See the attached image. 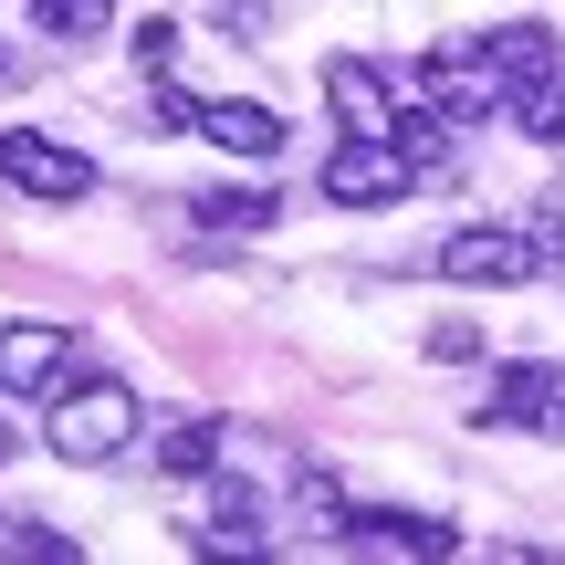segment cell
<instances>
[{"mask_svg": "<svg viewBox=\"0 0 565 565\" xmlns=\"http://www.w3.org/2000/svg\"><path fill=\"white\" fill-rule=\"evenodd\" d=\"M42 440H53V461H74V471L116 461V450L137 440V387L126 377H74L53 398V429H42Z\"/></svg>", "mask_w": 565, "mask_h": 565, "instance_id": "cell-1", "label": "cell"}, {"mask_svg": "<svg viewBox=\"0 0 565 565\" xmlns=\"http://www.w3.org/2000/svg\"><path fill=\"white\" fill-rule=\"evenodd\" d=\"M534 273H545V242L513 231V221H471V231L440 242V282H461V294H513Z\"/></svg>", "mask_w": 565, "mask_h": 565, "instance_id": "cell-2", "label": "cell"}, {"mask_svg": "<svg viewBox=\"0 0 565 565\" xmlns=\"http://www.w3.org/2000/svg\"><path fill=\"white\" fill-rule=\"evenodd\" d=\"M419 105L440 126H482L492 105H513V84H503V63H492V42H440V53L419 63Z\"/></svg>", "mask_w": 565, "mask_h": 565, "instance_id": "cell-3", "label": "cell"}, {"mask_svg": "<svg viewBox=\"0 0 565 565\" xmlns=\"http://www.w3.org/2000/svg\"><path fill=\"white\" fill-rule=\"evenodd\" d=\"M419 189V158H408V137H345L335 158H324V200L335 210H387Z\"/></svg>", "mask_w": 565, "mask_h": 565, "instance_id": "cell-4", "label": "cell"}, {"mask_svg": "<svg viewBox=\"0 0 565 565\" xmlns=\"http://www.w3.org/2000/svg\"><path fill=\"white\" fill-rule=\"evenodd\" d=\"M0 189H21V200H84L95 168L63 137H42V126H11V137H0Z\"/></svg>", "mask_w": 565, "mask_h": 565, "instance_id": "cell-5", "label": "cell"}, {"mask_svg": "<svg viewBox=\"0 0 565 565\" xmlns=\"http://www.w3.org/2000/svg\"><path fill=\"white\" fill-rule=\"evenodd\" d=\"M74 356L84 345L63 335V324H0V387H11V398H63V387H74Z\"/></svg>", "mask_w": 565, "mask_h": 565, "instance_id": "cell-6", "label": "cell"}, {"mask_svg": "<svg viewBox=\"0 0 565 565\" xmlns=\"http://www.w3.org/2000/svg\"><path fill=\"white\" fill-rule=\"evenodd\" d=\"M335 534H345L356 555H461V534H450V524H429V513H387V503L345 513Z\"/></svg>", "mask_w": 565, "mask_h": 565, "instance_id": "cell-7", "label": "cell"}, {"mask_svg": "<svg viewBox=\"0 0 565 565\" xmlns=\"http://www.w3.org/2000/svg\"><path fill=\"white\" fill-rule=\"evenodd\" d=\"M555 398H565V377L545 356H524L513 377H492V398H482V429H555Z\"/></svg>", "mask_w": 565, "mask_h": 565, "instance_id": "cell-8", "label": "cell"}, {"mask_svg": "<svg viewBox=\"0 0 565 565\" xmlns=\"http://www.w3.org/2000/svg\"><path fill=\"white\" fill-rule=\"evenodd\" d=\"M324 95H335L345 137H387V126H398V105H387V74H377L366 53H335V63H324Z\"/></svg>", "mask_w": 565, "mask_h": 565, "instance_id": "cell-9", "label": "cell"}, {"mask_svg": "<svg viewBox=\"0 0 565 565\" xmlns=\"http://www.w3.org/2000/svg\"><path fill=\"white\" fill-rule=\"evenodd\" d=\"M200 137L221 147V158H273V147H282V116H273V105H252V95H210L200 105Z\"/></svg>", "mask_w": 565, "mask_h": 565, "instance_id": "cell-10", "label": "cell"}, {"mask_svg": "<svg viewBox=\"0 0 565 565\" xmlns=\"http://www.w3.org/2000/svg\"><path fill=\"white\" fill-rule=\"evenodd\" d=\"M492 63H503V84L524 95V84H545V74H565V42H555V21H492Z\"/></svg>", "mask_w": 565, "mask_h": 565, "instance_id": "cell-11", "label": "cell"}, {"mask_svg": "<svg viewBox=\"0 0 565 565\" xmlns=\"http://www.w3.org/2000/svg\"><path fill=\"white\" fill-rule=\"evenodd\" d=\"M189 545H200V555H231V545H263V492H242V482H221V492H210V524L200 534H189Z\"/></svg>", "mask_w": 565, "mask_h": 565, "instance_id": "cell-12", "label": "cell"}, {"mask_svg": "<svg viewBox=\"0 0 565 565\" xmlns=\"http://www.w3.org/2000/svg\"><path fill=\"white\" fill-rule=\"evenodd\" d=\"M221 419H168L158 429V471H179V482H200V471H221Z\"/></svg>", "mask_w": 565, "mask_h": 565, "instance_id": "cell-13", "label": "cell"}, {"mask_svg": "<svg viewBox=\"0 0 565 565\" xmlns=\"http://www.w3.org/2000/svg\"><path fill=\"white\" fill-rule=\"evenodd\" d=\"M32 21H42L53 42H74V53H84V42H105V21H116V0H32Z\"/></svg>", "mask_w": 565, "mask_h": 565, "instance_id": "cell-14", "label": "cell"}, {"mask_svg": "<svg viewBox=\"0 0 565 565\" xmlns=\"http://www.w3.org/2000/svg\"><path fill=\"white\" fill-rule=\"evenodd\" d=\"M189 210H200L210 231H263V221H273L282 200H273V189H200V200H189Z\"/></svg>", "mask_w": 565, "mask_h": 565, "instance_id": "cell-15", "label": "cell"}, {"mask_svg": "<svg viewBox=\"0 0 565 565\" xmlns=\"http://www.w3.org/2000/svg\"><path fill=\"white\" fill-rule=\"evenodd\" d=\"M513 126H524L534 147H565V74H545V84H524V95H513Z\"/></svg>", "mask_w": 565, "mask_h": 565, "instance_id": "cell-16", "label": "cell"}, {"mask_svg": "<svg viewBox=\"0 0 565 565\" xmlns=\"http://www.w3.org/2000/svg\"><path fill=\"white\" fill-rule=\"evenodd\" d=\"M429 356H440V366H471V356H482V335H471L461 315H440V324H429Z\"/></svg>", "mask_w": 565, "mask_h": 565, "instance_id": "cell-17", "label": "cell"}, {"mask_svg": "<svg viewBox=\"0 0 565 565\" xmlns=\"http://www.w3.org/2000/svg\"><path fill=\"white\" fill-rule=\"evenodd\" d=\"M137 63L168 74V63H179V21H137Z\"/></svg>", "mask_w": 565, "mask_h": 565, "instance_id": "cell-18", "label": "cell"}, {"mask_svg": "<svg viewBox=\"0 0 565 565\" xmlns=\"http://www.w3.org/2000/svg\"><path fill=\"white\" fill-rule=\"evenodd\" d=\"M11 555H32V565H63V555H74V534H53V524H21V534H11Z\"/></svg>", "mask_w": 565, "mask_h": 565, "instance_id": "cell-19", "label": "cell"}, {"mask_svg": "<svg viewBox=\"0 0 565 565\" xmlns=\"http://www.w3.org/2000/svg\"><path fill=\"white\" fill-rule=\"evenodd\" d=\"M555 440H565V398H555Z\"/></svg>", "mask_w": 565, "mask_h": 565, "instance_id": "cell-20", "label": "cell"}]
</instances>
